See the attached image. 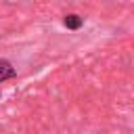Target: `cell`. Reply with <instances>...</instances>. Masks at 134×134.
<instances>
[{
    "label": "cell",
    "mask_w": 134,
    "mask_h": 134,
    "mask_svg": "<svg viewBox=\"0 0 134 134\" xmlns=\"http://www.w3.org/2000/svg\"><path fill=\"white\" fill-rule=\"evenodd\" d=\"M13 77H17L15 67H13L6 59H0V84H2L4 80H13Z\"/></svg>",
    "instance_id": "6da1fadb"
},
{
    "label": "cell",
    "mask_w": 134,
    "mask_h": 134,
    "mask_svg": "<svg viewBox=\"0 0 134 134\" xmlns=\"http://www.w3.org/2000/svg\"><path fill=\"white\" fill-rule=\"evenodd\" d=\"M63 25L67 27V29H80L82 25H84V19L80 17V15H65L63 17Z\"/></svg>",
    "instance_id": "7a4b0ae2"
}]
</instances>
